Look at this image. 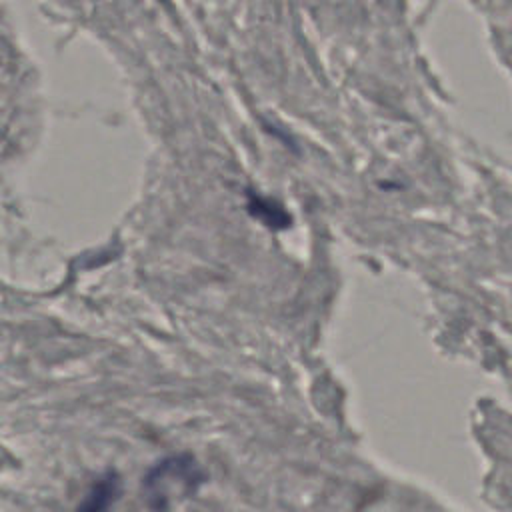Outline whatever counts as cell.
<instances>
[{
  "label": "cell",
  "mask_w": 512,
  "mask_h": 512,
  "mask_svg": "<svg viewBox=\"0 0 512 512\" xmlns=\"http://www.w3.org/2000/svg\"><path fill=\"white\" fill-rule=\"evenodd\" d=\"M202 482V470L188 454L158 462L144 478V498L152 510H166L174 498L186 496Z\"/></svg>",
  "instance_id": "obj_1"
},
{
  "label": "cell",
  "mask_w": 512,
  "mask_h": 512,
  "mask_svg": "<svg viewBox=\"0 0 512 512\" xmlns=\"http://www.w3.org/2000/svg\"><path fill=\"white\" fill-rule=\"evenodd\" d=\"M250 210L256 216H260L266 224H272V226H284L288 222V216L282 212V208L266 198H252Z\"/></svg>",
  "instance_id": "obj_3"
},
{
  "label": "cell",
  "mask_w": 512,
  "mask_h": 512,
  "mask_svg": "<svg viewBox=\"0 0 512 512\" xmlns=\"http://www.w3.org/2000/svg\"><path fill=\"white\" fill-rule=\"evenodd\" d=\"M120 492V476L116 472H106L90 486L86 496L80 500L76 512H110L120 498Z\"/></svg>",
  "instance_id": "obj_2"
}]
</instances>
